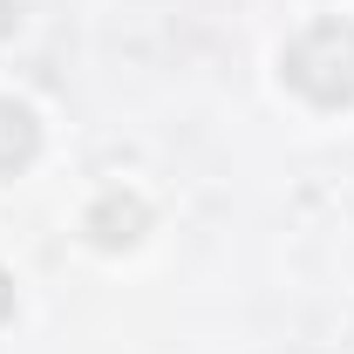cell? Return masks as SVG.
Wrapping results in <instances>:
<instances>
[{
    "label": "cell",
    "instance_id": "cell-3",
    "mask_svg": "<svg viewBox=\"0 0 354 354\" xmlns=\"http://www.w3.org/2000/svg\"><path fill=\"white\" fill-rule=\"evenodd\" d=\"M35 150H41V123H35V109L14 102V95H0V177L28 171Z\"/></svg>",
    "mask_w": 354,
    "mask_h": 354
},
{
    "label": "cell",
    "instance_id": "cell-1",
    "mask_svg": "<svg viewBox=\"0 0 354 354\" xmlns=\"http://www.w3.org/2000/svg\"><path fill=\"white\" fill-rule=\"evenodd\" d=\"M279 68H286V82L307 102L348 109L354 102V21H313V28H300L286 41V55H279Z\"/></svg>",
    "mask_w": 354,
    "mask_h": 354
},
{
    "label": "cell",
    "instance_id": "cell-2",
    "mask_svg": "<svg viewBox=\"0 0 354 354\" xmlns=\"http://www.w3.org/2000/svg\"><path fill=\"white\" fill-rule=\"evenodd\" d=\"M82 225H88V239H95V245H109V252H116V245H136V239H143L150 205H143L136 191H102V198L88 205Z\"/></svg>",
    "mask_w": 354,
    "mask_h": 354
},
{
    "label": "cell",
    "instance_id": "cell-5",
    "mask_svg": "<svg viewBox=\"0 0 354 354\" xmlns=\"http://www.w3.org/2000/svg\"><path fill=\"white\" fill-rule=\"evenodd\" d=\"M7 313H14V279L0 272V320H7Z\"/></svg>",
    "mask_w": 354,
    "mask_h": 354
},
{
    "label": "cell",
    "instance_id": "cell-4",
    "mask_svg": "<svg viewBox=\"0 0 354 354\" xmlns=\"http://www.w3.org/2000/svg\"><path fill=\"white\" fill-rule=\"evenodd\" d=\"M14 21H21V0H0V41L14 35Z\"/></svg>",
    "mask_w": 354,
    "mask_h": 354
}]
</instances>
